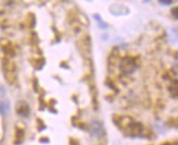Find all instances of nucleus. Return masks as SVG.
Listing matches in <instances>:
<instances>
[{
  "mask_svg": "<svg viewBox=\"0 0 178 145\" xmlns=\"http://www.w3.org/2000/svg\"><path fill=\"white\" fill-rule=\"evenodd\" d=\"M2 63V70H3V74H5V78L9 81L10 83H13L16 81V65L10 60L9 58L5 57V58L1 60Z\"/></svg>",
  "mask_w": 178,
  "mask_h": 145,
  "instance_id": "nucleus-1",
  "label": "nucleus"
},
{
  "mask_svg": "<svg viewBox=\"0 0 178 145\" xmlns=\"http://www.w3.org/2000/svg\"><path fill=\"white\" fill-rule=\"evenodd\" d=\"M137 66L138 65L136 62V58H134V57H126L123 60V62H121L120 69L125 73H131L132 71H134Z\"/></svg>",
  "mask_w": 178,
  "mask_h": 145,
  "instance_id": "nucleus-2",
  "label": "nucleus"
},
{
  "mask_svg": "<svg viewBox=\"0 0 178 145\" xmlns=\"http://www.w3.org/2000/svg\"><path fill=\"white\" fill-rule=\"evenodd\" d=\"M79 49L82 54L89 55L91 52V38L89 35H83L78 42Z\"/></svg>",
  "mask_w": 178,
  "mask_h": 145,
  "instance_id": "nucleus-3",
  "label": "nucleus"
},
{
  "mask_svg": "<svg viewBox=\"0 0 178 145\" xmlns=\"http://www.w3.org/2000/svg\"><path fill=\"white\" fill-rule=\"evenodd\" d=\"M16 112H18L20 116L26 117L30 112L29 106H27L24 102H20V103H18V105H16Z\"/></svg>",
  "mask_w": 178,
  "mask_h": 145,
  "instance_id": "nucleus-4",
  "label": "nucleus"
},
{
  "mask_svg": "<svg viewBox=\"0 0 178 145\" xmlns=\"http://www.w3.org/2000/svg\"><path fill=\"white\" fill-rule=\"evenodd\" d=\"M1 49H2L3 52H5L6 55H8V56H13L14 55V48L11 44L2 45V46H1Z\"/></svg>",
  "mask_w": 178,
  "mask_h": 145,
  "instance_id": "nucleus-5",
  "label": "nucleus"
},
{
  "mask_svg": "<svg viewBox=\"0 0 178 145\" xmlns=\"http://www.w3.org/2000/svg\"><path fill=\"white\" fill-rule=\"evenodd\" d=\"M23 140H24V131H23L22 129H16V138H14V141H16V144H21Z\"/></svg>",
  "mask_w": 178,
  "mask_h": 145,
  "instance_id": "nucleus-6",
  "label": "nucleus"
},
{
  "mask_svg": "<svg viewBox=\"0 0 178 145\" xmlns=\"http://www.w3.org/2000/svg\"><path fill=\"white\" fill-rule=\"evenodd\" d=\"M0 111L2 115H7L9 111V104L8 103H1L0 104Z\"/></svg>",
  "mask_w": 178,
  "mask_h": 145,
  "instance_id": "nucleus-7",
  "label": "nucleus"
},
{
  "mask_svg": "<svg viewBox=\"0 0 178 145\" xmlns=\"http://www.w3.org/2000/svg\"><path fill=\"white\" fill-rule=\"evenodd\" d=\"M162 3H164V5H169L171 2H173V1H161Z\"/></svg>",
  "mask_w": 178,
  "mask_h": 145,
  "instance_id": "nucleus-8",
  "label": "nucleus"
},
{
  "mask_svg": "<svg viewBox=\"0 0 178 145\" xmlns=\"http://www.w3.org/2000/svg\"><path fill=\"white\" fill-rule=\"evenodd\" d=\"M162 145H163V144H162ZM164 145H171V144H169V143H165Z\"/></svg>",
  "mask_w": 178,
  "mask_h": 145,
  "instance_id": "nucleus-9",
  "label": "nucleus"
}]
</instances>
